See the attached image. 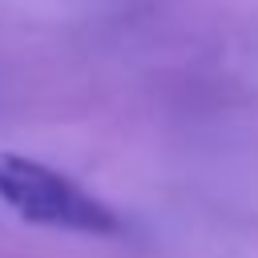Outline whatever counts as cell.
Listing matches in <instances>:
<instances>
[{"label":"cell","mask_w":258,"mask_h":258,"mask_svg":"<svg viewBox=\"0 0 258 258\" xmlns=\"http://www.w3.org/2000/svg\"><path fill=\"white\" fill-rule=\"evenodd\" d=\"M0 202L24 222L69 230V234L117 238L125 230V222L101 198L77 185L69 173L20 153H0Z\"/></svg>","instance_id":"6da1fadb"}]
</instances>
